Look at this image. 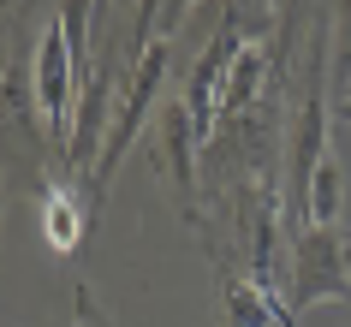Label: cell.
Segmentation results:
<instances>
[{"mask_svg": "<svg viewBox=\"0 0 351 327\" xmlns=\"http://www.w3.org/2000/svg\"><path fill=\"white\" fill-rule=\"evenodd\" d=\"M95 191L84 173H72V167H60V173H42V232H48V244H54L60 256H72L77 244H84V226H90L95 215Z\"/></svg>", "mask_w": 351, "mask_h": 327, "instance_id": "obj_5", "label": "cell"}, {"mask_svg": "<svg viewBox=\"0 0 351 327\" xmlns=\"http://www.w3.org/2000/svg\"><path fill=\"white\" fill-rule=\"evenodd\" d=\"M339 202H346V173H339V161H322V173H315L310 184V226H333L339 220Z\"/></svg>", "mask_w": 351, "mask_h": 327, "instance_id": "obj_6", "label": "cell"}, {"mask_svg": "<svg viewBox=\"0 0 351 327\" xmlns=\"http://www.w3.org/2000/svg\"><path fill=\"white\" fill-rule=\"evenodd\" d=\"M292 309L310 304H351V268H346V232L339 226H304L292 232Z\"/></svg>", "mask_w": 351, "mask_h": 327, "instance_id": "obj_2", "label": "cell"}, {"mask_svg": "<svg viewBox=\"0 0 351 327\" xmlns=\"http://www.w3.org/2000/svg\"><path fill=\"white\" fill-rule=\"evenodd\" d=\"M191 6H197V0H167V6H161V30H155V36H167V42H173V30H179V24L191 19Z\"/></svg>", "mask_w": 351, "mask_h": 327, "instance_id": "obj_8", "label": "cell"}, {"mask_svg": "<svg viewBox=\"0 0 351 327\" xmlns=\"http://www.w3.org/2000/svg\"><path fill=\"white\" fill-rule=\"evenodd\" d=\"M167 72H173V42L167 36H155L137 54V66H131V84H125V101H119V119H113V131H108V149H101V161H95V173H90V191L101 197L113 184V173H119V161H125V149L137 143V131H143V119H149V108L161 101V84H167Z\"/></svg>", "mask_w": 351, "mask_h": 327, "instance_id": "obj_1", "label": "cell"}, {"mask_svg": "<svg viewBox=\"0 0 351 327\" xmlns=\"http://www.w3.org/2000/svg\"><path fill=\"white\" fill-rule=\"evenodd\" d=\"M333 60H328V77H333V95L351 90V0H333Z\"/></svg>", "mask_w": 351, "mask_h": 327, "instance_id": "obj_7", "label": "cell"}, {"mask_svg": "<svg viewBox=\"0 0 351 327\" xmlns=\"http://www.w3.org/2000/svg\"><path fill=\"white\" fill-rule=\"evenodd\" d=\"M250 42H256V36H250L239 19H226V12H221L215 36H208L203 60H197V72H191V84H185V108H191V125H197V137H203V149H208V137H215V125H221L226 77H232V66H239V54L250 48Z\"/></svg>", "mask_w": 351, "mask_h": 327, "instance_id": "obj_3", "label": "cell"}, {"mask_svg": "<svg viewBox=\"0 0 351 327\" xmlns=\"http://www.w3.org/2000/svg\"><path fill=\"white\" fill-rule=\"evenodd\" d=\"M346 268H351V232H346Z\"/></svg>", "mask_w": 351, "mask_h": 327, "instance_id": "obj_10", "label": "cell"}, {"mask_svg": "<svg viewBox=\"0 0 351 327\" xmlns=\"http://www.w3.org/2000/svg\"><path fill=\"white\" fill-rule=\"evenodd\" d=\"M333 113H339V119L351 125V90H346V95H333Z\"/></svg>", "mask_w": 351, "mask_h": 327, "instance_id": "obj_9", "label": "cell"}, {"mask_svg": "<svg viewBox=\"0 0 351 327\" xmlns=\"http://www.w3.org/2000/svg\"><path fill=\"white\" fill-rule=\"evenodd\" d=\"M155 179L173 184L179 197V215L197 226V197H203V137L191 125L185 95L179 101H161V143H155Z\"/></svg>", "mask_w": 351, "mask_h": 327, "instance_id": "obj_4", "label": "cell"}]
</instances>
